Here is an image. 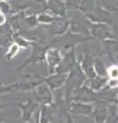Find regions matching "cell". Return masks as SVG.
I'll list each match as a JSON object with an SVG mask.
<instances>
[{
	"label": "cell",
	"mask_w": 118,
	"mask_h": 123,
	"mask_svg": "<svg viewBox=\"0 0 118 123\" xmlns=\"http://www.w3.org/2000/svg\"><path fill=\"white\" fill-rule=\"evenodd\" d=\"M107 73L110 77L111 80L114 81H118V66L117 65H113V66H110L107 70Z\"/></svg>",
	"instance_id": "1"
},
{
	"label": "cell",
	"mask_w": 118,
	"mask_h": 123,
	"mask_svg": "<svg viewBox=\"0 0 118 123\" xmlns=\"http://www.w3.org/2000/svg\"><path fill=\"white\" fill-rule=\"evenodd\" d=\"M18 51H19V47H18V45H17V44H12V45L10 46L9 51H8L9 56L11 57V56H13L14 55H17Z\"/></svg>",
	"instance_id": "2"
},
{
	"label": "cell",
	"mask_w": 118,
	"mask_h": 123,
	"mask_svg": "<svg viewBox=\"0 0 118 123\" xmlns=\"http://www.w3.org/2000/svg\"><path fill=\"white\" fill-rule=\"evenodd\" d=\"M4 23H5V15L2 12H0V25L4 24Z\"/></svg>",
	"instance_id": "3"
}]
</instances>
